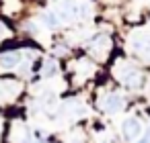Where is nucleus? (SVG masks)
I'll return each mask as SVG.
<instances>
[{
    "instance_id": "obj_1",
    "label": "nucleus",
    "mask_w": 150,
    "mask_h": 143,
    "mask_svg": "<svg viewBox=\"0 0 150 143\" xmlns=\"http://www.w3.org/2000/svg\"><path fill=\"white\" fill-rule=\"evenodd\" d=\"M121 133H123V139H127V141L138 139V137H140V133H142V125H140V121H138L136 116L125 119V121H123V125H121Z\"/></svg>"
},
{
    "instance_id": "obj_2",
    "label": "nucleus",
    "mask_w": 150,
    "mask_h": 143,
    "mask_svg": "<svg viewBox=\"0 0 150 143\" xmlns=\"http://www.w3.org/2000/svg\"><path fill=\"white\" fill-rule=\"evenodd\" d=\"M58 19H60V23L62 21H66V23H70L72 19H76L78 17V4L74 2V0H64V2L60 4V8H58Z\"/></svg>"
},
{
    "instance_id": "obj_11",
    "label": "nucleus",
    "mask_w": 150,
    "mask_h": 143,
    "mask_svg": "<svg viewBox=\"0 0 150 143\" xmlns=\"http://www.w3.org/2000/svg\"><path fill=\"white\" fill-rule=\"evenodd\" d=\"M138 143H150V133H146V135H144V137H142Z\"/></svg>"
},
{
    "instance_id": "obj_10",
    "label": "nucleus",
    "mask_w": 150,
    "mask_h": 143,
    "mask_svg": "<svg viewBox=\"0 0 150 143\" xmlns=\"http://www.w3.org/2000/svg\"><path fill=\"white\" fill-rule=\"evenodd\" d=\"M8 33H11V31H8V27H6L4 23H0V39H4V37H8Z\"/></svg>"
},
{
    "instance_id": "obj_5",
    "label": "nucleus",
    "mask_w": 150,
    "mask_h": 143,
    "mask_svg": "<svg viewBox=\"0 0 150 143\" xmlns=\"http://www.w3.org/2000/svg\"><path fill=\"white\" fill-rule=\"evenodd\" d=\"M121 106H123V96L121 94H109V96H105L103 108L107 112H117V110H121Z\"/></svg>"
},
{
    "instance_id": "obj_8",
    "label": "nucleus",
    "mask_w": 150,
    "mask_h": 143,
    "mask_svg": "<svg viewBox=\"0 0 150 143\" xmlns=\"http://www.w3.org/2000/svg\"><path fill=\"white\" fill-rule=\"evenodd\" d=\"M41 21L45 23V27H58V25H60V19H58V15H56V13H52V10L43 13V15H41Z\"/></svg>"
},
{
    "instance_id": "obj_4",
    "label": "nucleus",
    "mask_w": 150,
    "mask_h": 143,
    "mask_svg": "<svg viewBox=\"0 0 150 143\" xmlns=\"http://www.w3.org/2000/svg\"><path fill=\"white\" fill-rule=\"evenodd\" d=\"M23 61V53L21 51H6L0 55V70H13Z\"/></svg>"
},
{
    "instance_id": "obj_7",
    "label": "nucleus",
    "mask_w": 150,
    "mask_h": 143,
    "mask_svg": "<svg viewBox=\"0 0 150 143\" xmlns=\"http://www.w3.org/2000/svg\"><path fill=\"white\" fill-rule=\"evenodd\" d=\"M19 90V86H17V82H13V80H0V94L2 96H15V92Z\"/></svg>"
},
{
    "instance_id": "obj_6",
    "label": "nucleus",
    "mask_w": 150,
    "mask_h": 143,
    "mask_svg": "<svg viewBox=\"0 0 150 143\" xmlns=\"http://www.w3.org/2000/svg\"><path fill=\"white\" fill-rule=\"evenodd\" d=\"M129 45H132V49H134V51H138V53H142L146 59H150V39L134 37V39L129 41Z\"/></svg>"
},
{
    "instance_id": "obj_9",
    "label": "nucleus",
    "mask_w": 150,
    "mask_h": 143,
    "mask_svg": "<svg viewBox=\"0 0 150 143\" xmlns=\"http://www.w3.org/2000/svg\"><path fill=\"white\" fill-rule=\"evenodd\" d=\"M56 74H58L56 61H45V66H43V76H45V78H52V76H56Z\"/></svg>"
},
{
    "instance_id": "obj_3",
    "label": "nucleus",
    "mask_w": 150,
    "mask_h": 143,
    "mask_svg": "<svg viewBox=\"0 0 150 143\" xmlns=\"http://www.w3.org/2000/svg\"><path fill=\"white\" fill-rule=\"evenodd\" d=\"M119 80L127 86V88H138L142 84V76L136 68H125L121 74H119Z\"/></svg>"
}]
</instances>
